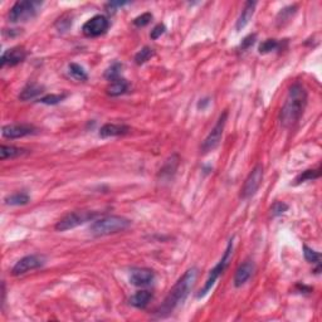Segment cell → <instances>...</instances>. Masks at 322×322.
<instances>
[{
    "label": "cell",
    "mask_w": 322,
    "mask_h": 322,
    "mask_svg": "<svg viewBox=\"0 0 322 322\" xmlns=\"http://www.w3.org/2000/svg\"><path fill=\"white\" fill-rule=\"evenodd\" d=\"M155 273L149 268H134L130 274V282L137 287H145L153 283Z\"/></svg>",
    "instance_id": "obj_13"
},
{
    "label": "cell",
    "mask_w": 322,
    "mask_h": 322,
    "mask_svg": "<svg viewBox=\"0 0 322 322\" xmlns=\"http://www.w3.org/2000/svg\"><path fill=\"white\" fill-rule=\"evenodd\" d=\"M42 6L40 1H30V0H23V1H16L11 6L10 11L8 14L9 22L11 23H24L30 20L37 15L38 10Z\"/></svg>",
    "instance_id": "obj_4"
},
{
    "label": "cell",
    "mask_w": 322,
    "mask_h": 322,
    "mask_svg": "<svg viewBox=\"0 0 322 322\" xmlns=\"http://www.w3.org/2000/svg\"><path fill=\"white\" fill-rule=\"evenodd\" d=\"M254 262L250 259L244 260L241 266L237 268L236 274H234V286L236 287H242L244 286L249 278L252 277L253 272H254Z\"/></svg>",
    "instance_id": "obj_14"
},
{
    "label": "cell",
    "mask_w": 322,
    "mask_h": 322,
    "mask_svg": "<svg viewBox=\"0 0 322 322\" xmlns=\"http://www.w3.org/2000/svg\"><path fill=\"white\" fill-rule=\"evenodd\" d=\"M67 97V94L62 93V94H47V96L42 97L39 99L40 103H44V105H58L63 101V99Z\"/></svg>",
    "instance_id": "obj_29"
},
{
    "label": "cell",
    "mask_w": 322,
    "mask_h": 322,
    "mask_svg": "<svg viewBox=\"0 0 322 322\" xmlns=\"http://www.w3.org/2000/svg\"><path fill=\"white\" fill-rule=\"evenodd\" d=\"M264 171L262 165H255L253 167L252 171L249 172V175L245 179L243 188L241 189V198L242 199H249L254 195L259 189L260 184L263 181Z\"/></svg>",
    "instance_id": "obj_8"
},
{
    "label": "cell",
    "mask_w": 322,
    "mask_h": 322,
    "mask_svg": "<svg viewBox=\"0 0 322 322\" xmlns=\"http://www.w3.org/2000/svg\"><path fill=\"white\" fill-rule=\"evenodd\" d=\"M179 161H180V158L177 154H174V155L170 156V158L165 161L164 166L160 169L159 177L164 180L171 179V177L175 175V172H176L177 166H179Z\"/></svg>",
    "instance_id": "obj_17"
},
{
    "label": "cell",
    "mask_w": 322,
    "mask_h": 322,
    "mask_svg": "<svg viewBox=\"0 0 322 322\" xmlns=\"http://www.w3.org/2000/svg\"><path fill=\"white\" fill-rule=\"evenodd\" d=\"M129 89V83L127 80H124V78H118V80H112L110 82V84L107 86L106 91H107V94L111 97H117L124 94L125 92Z\"/></svg>",
    "instance_id": "obj_19"
},
{
    "label": "cell",
    "mask_w": 322,
    "mask_h": 322,
    "mask_svg": "<svg viewBox=\"0 0 322 322\" xmlns=\"http://www.w3.org/2000/svg\"><path fill=\"white\" fill-rule=\"evenodd\" d=\"M44 92V87L40 86L38 83H29L23 88V91L19 94V99L22 101H29V99L35 98L39 94H42Z\"/></svg>",
    "instance_id": "obj_20"
},
{
    "label": "cell",
    "mask_w": 322,
    "mask_h": 322,
    "mask_svg": "<svg viewBox=\"0 0 322 322\" xmlns=\"http://www.w3.org/2000/svg\"><path fill=\"white\" fill-rule=\"evenodd\" d=\"M27 57V52L23 47H14V48L8 49L3 53L1 56V59H0V65L1 67H5V66H13L19 65V63H22L23 61Z\"/></svg>",
    "instance_id": "obj_12"
},
{
    "label": "cell",
    "mask_w": 322,
    "mask_h": 322,
    "mask_svg": "<svg viewBox=\"0 0 322 322\" xmlns=\"http://www.w3.org/2000/svg\"><path fill=\"white\" fill-rule=\"evenodd\" d=\"M151 19H153V14L144 13V14H141V15L137 16V18L134 19V25L137 28H143L151 22Z\"/></svg>",
    "instance_id": "obj_33"
},
{
    "label": "cell",
    "mask_w": 322,
    "mask_h": 322,
    "mask_svg": "<svg viewBox=\"0 0 322 322\" xmlns=\"http://www.w3.org/2000/svg\"><path fill=\"white\" fill-rule=\"evenodd\" d=\"M296 9H297V6L296 5H291V6H287V8H285V9H282V10L279 11L278 16H277V22L282 23V24H283L285 22H287L288 19H290L291 16L296 13Z\"/></svg>",
    "instance_id": "obj_31"
},
{
    "label": "cell",
    "mask_w": 322,
    "mask_h": 322,
    "mask_svg": "<svg viewBox=\"0 0 322 322\" xmlns=\"http://www.w3.org/2000/svg\"><path fill=\"white\" fill-rule=\"evenodd\" d=\"M30 200L29 195L27 193H23V191H18V193H14L11 195H8L4 201H5L6 205H25L28 204Z\"/></svg>",
    "instance_id": "obj_22"
},
{
    "label": "cell",
    "mask_w": 322,
    "mask_h": 322,
    "mask_svg": "<svg viewBox=\"0 0 322 322\" xmlns=\"http://www.w3.org/2000/svg\"><path fill=\"white\" fill-rule=\"evenodd\" d=\"M130 226H131V220L121 215H106L93 220V223L89 226V232L94 237H103L126 231Z\"/></svg>",
    "instance_id": "obj_3"
},
{
    "label": "cell",
    "mask_w": 322,
    "mask_h": 322,
    "mask_svg": "<svg viewBox=\"0 0 322 322\" xmlns=\"http://www.w3.org/2000/svg\"><path fill=\"white\" fill-rule=\"evenodd\" d=\"M207 105H209V98H204V99H200V102L198 103V108L199 110H204L205 108V106Z\"/></svg>",
    "instance_id": "obj_37"
},
{
    "label": "cell",
    "mask_w": 322,
    "mask_h": 322,
    "mask_svg": "<svg viewBox=\"0 0 322 322\" xmlns=\"http://www.w3.org/2000/svg\"><path fill=\"white\" fill-rule=\"evenodd\" d=\"M121 70H122V65L115 62L113 65H111V67H108L107 70H106L105 78L110 80V82L118 80V78H121Z\"/></svg>",
    "instance_id": "obj_28"
},
{
    "label": "cell",
    "mask_w": 322,
    "mask_h": 322,
    "mask_svg": "<svg viewBox=\"0 0 322 322\" xmlns=\"http://www.w3.org/2000/svg\"><path fill=\"white\" fill-rule=\"evenodd\" d=\"M28 150L23 148H16V146H8V145H1L0 148V159L1 160H6V159H15L19 156L27 155Z\"/></svg>",
    "instance_id": "obj_21"
},
{
    "label": "cell",
    "mask_w": 322,
    "mask_h": 322,
    "mask_svg": "<svg viewBox=\"0 0 322 322\" xmlns=\"http://www.w3.org/2000/svg\"><path fill=\"white\" fill-rule=\"evenodd\" d=\"M227 118H228V111H224V112L219 116L217 124H215V126L213 127L212 131L209 132V135H208V136L204 139V141L201 143L200 145L201 154H208L218 148V145L220 144V140H222V137H223L224 127H226V124H227Z\"/></svg>",
    "instance_id": "obj_6"
},
{
    "label": "cell",
    "mask_w": 322,
    "mask_h": 322,
    "mask_svg": "<svg viewBox=\"0 0 322 322\" xmlns=\"http://www.w3.org/2000/svg\"><path fill=\"white\" fill-rule=\"evenodd\" d=\"M166 32V27H165L164 24H158V25H155V27H154V29L151 30V33H150V37H151V39H159V38L161 37V35L164 34V33Z\"/></svg>",
    "instance_id": "obj_35"
},
{
    "label": "cell",
    "mask_w": 322,
    "mask_h": 322,
    "mask_svg": "<svg viewBox=\"0 0 322 322\" xmlns=\"http://www.w3.org/2000/svg\"><path fill=\"white\" fill-rule=\"evenodd\" d=\"M287 210H288V205L286 204V203H283V201H274L273 204H272L271 209H269V212H271L272 218H276V217H279V215H282L283 213H286Z\"/></svg>",
    "instance_id": "obj_30"
},
{
    "label": "cell",
    "mask_w": 322,
    "mask_h": 322,
    "mask_svg": "<svg viewBox=\"0 0 322 322\" xmlns=\"http://www.w3.org/2000/svg\"><path fill=\"white\" fill-rule=\"evenodd\" d=\"M37 132V129H35L33 125L28 124H15V125H6V126L3 127V131H1V135H3L5 139H20V137L28 136V135H33Z\"/></svg>",
    "instance_id": "obj_11"
},
{
    "label": "cell",
    "mask_w": 322,
    "mask_h": 322,
    "mask_svg": "<svg viewBox=\"0 0 322 322\" xmlns=\"http://www.w3.org/2000/svg\"><path fill=\"white\" fill-rule=\"evenodd\" d=\"M98 215V213L93 212H72L66 214L65 217L61 218V219L57 222L56 224V231L58 232H66L70 231V229L76 228L78 226H82V224L87 223V222H91L94 218Z\"/></svg>",
    "instance_id": "obj_7"
},
{
    "label": "cell",
    "mask_w": 322,
    "mask_h": 322,
    "mask_svg": "<svg viewBox=\"0 0 322 322\" xmlns=\"http://www.w3.org/2000/svg\"><path fill=\"white\" fill-rule=\"evenodd\" d=\"M126 4H129V3H126V1H111V3H108L107 5H106V8L108 9L107 10L108 13H115L116 9L126 5Z\"/></svg>",
    "instance_id": "obj_36"
},
{
    "label": "cell",
    "mask_w": 322,
    "mask_h": 322,
    "mask_svg": "<svg viewBox=\"0 0 322 322\" xmlns=\"http://www.w3.org/2000/svg\"><path fill=\"white\" fill-rule=\"evenodd\" d=\"M307 106V91L301 83H295L288 89L285 105L281 110V125L286 129L292 127L300 121Z\"/></svg>",
    "instance_id": "obj_2"
},
{
    "label": "cell",
    "mask_w": 322,
    "mask_h": 322,
    "mask_svg": "<svg viewBox=\"0 0 322 322\" xmlns=\"http://www.w3.org/2000/svg\"><path fill=\"white\" fill-rule=\"evenodd\" d=\"M151 300H153V293L150 291L143 290L136 292L130 298V304L134 307H136V309H145L150 304Z\"/></svg>",
    "instance_id": "obj_18"
},
{
    "label": "cell",
    "mask_w": 322,
    "mask_h": 322,
    "mask_svg": "<svg viewBox=\"0 0 322 322\" xmlns=\"http://www.w3.org/2000/svg\"><path fill=\"white\" fill-rule=\"evenodd\" d=\"M279 46H281V44H279V42L277 39H266L264 42H262V43L259 44L258 52H259L260 54H267L269 53V52L278 49Z\"/></svg>",
    "instance_id": "obj_27"
},
{
    "label": "cell",
    "mask_w": 322,
    "mask_h": 322,
    "mask_svg": "<svg viewBox=\"0 0 322 322\" xmlns=\"http://www.w3.org/2000/svg\"><path fill=\"white\" fill-rule=\"evenodd\" d=\"M257 5L255 1H245L244 6H243V10H242L241 15H239L238 20L236 23V30L237 32H241L242 29H244L248 25V23L250 22L253 14H254V8Z\"/></svg>",
    "instance_id": "obj_16"
},
{
    "label": "cell",
    "mask_w": 322,
    "mask_h": 322,
    "mask_svg": "<svg viewBox=\"0 0 322 322\" xmlns=\"http://www.w3.org/2000/svg\"><path fill=\"white\" fill-rule=\"evenodd\" d=\"M304 255L305 259L309 262V263L317 264V266H321V254L316 250L311 249L310 247H307L306 244L304 245Z\"/></svg>",
    "instance_id": "obj_26"
},
{
    "label": "cell",
    "mask_w": 322,
    "mask_h": 322,
    "mask_svg": "<svg viewBox=\"0 0 322 322\" xmlns=\"http://www.w3.org/2000/svg\"><path fill=\"white\" fill-rule=\"evenodd\" d=\"M46 264V257L42 254H30L25 255L22 259H19L15 263V266L11 269L13 276H22V274L28 273L30 271L40 268Z\"/></svg>",
    "instance_id": "obj_9"
},
{
    "label": "cell",
    "mask_w": 322,
    "mask_h": 322,
    "mask_svg": "<svg viewBox=\"0 0 322 322\" xmlns=\"http://www.w3.org/2000/svg\"><path fill=\"white\" fill-rule=\"evenodd\" d=\"M68 70H70V75L72 76L75 80H88V76H87L84 68L80 67V66L77 65V63H71V65L68 66Z\"/></svg>",
    "instance_id": "obj_24"
},
{
    "label": "cell",
    "mask_w": 322,
    "mask_h": 322,
    "mask_svg": "<svg viewBox=\"0 0 322 322\" xmlns=\"http://www.w3.org/2000/svg\"><path fill=\"white\" fill-rule=\"evenodd\" d=\"M232 254H233V239H231V241L228 242V245H227L226 250H224V254H223V257H222V259H220L219 262H218L217 266H215L214 268L210 271L209 276H208L207 281H205L204 287L201 288L200 292L198 293V298H201V297H204V296H207L208 292L212 290L213 286H214L215 282H217V279L219 278L222 274H223V272L226 271V268L228 267V263H229V260H231Z\"/></svg>",
    "instance_id": "obj_5"
},
{
    "label": "cell",
    "mask_w": 322,
    "mask_h": 322,
    "mask_svg": "<svg viewBox=\"0 0 322 322\" xmlns=\"http://www.w3.org/2000/svg\"><path fill=\"white\" fill-rule=\"evenodd\" d=\"M154 54H155V51H154L151 47H144V48L140 49L136 53V56H135V63L139 66L144 65V63L148 62L149 59L153 58Z\"/></svg>",
    "instance_id": "obj_23"
},
{
    "label": "cell",
    "mask_w": 322,
    "mask_h": 322,
    "mask_svg": "<svg viewBox=\"0 0 322 322\" xmlns=\"http://www.w3.org/2000/svg\"><path fill=\"white\" fill-rule=\"evenodd\" d=\"M71 25H72V18L68 14L61 16L56 23V28L58 29V32H67Z\"/></svg>",
    "instance_id": "obj_32"
},
{
    "label": "cell",
    "mask_w": 322,
    "mask_h": 322,
    "mask_svg": "<svg viewBox=\"0 0 322 322\" xmlns=\"http://www.w3.org/2000/svg\"><path fill=\"white\" fill-rule=\"evenodd\" d=\"M130 127L122 124H106L101 127L99 130V136L102 139H107V137H116V136H124V135L129 134Z\"/></svg>",
    "instance_id": "obj_15"
},
{
    "label": "cell",
    "mask_w": 322,
    "mask_h": 322,
    "mask_svg": "<svg viewBox=\"0 0 322 322\" xmlns=\"http://www.w3.org/2000/svg\"><path fill=\"white\" fill-rule=\"evenodd\" d=\"M110 28V22L105 15H94L91 19H88L82 27V32L86 37L94 38L99 37V35L105 34Z\"/></svg>",
    "instance_id": "obj_10"
},
{
    "label": "cell",
    "mask_w": 322,
    "mask_h": 322,
    "mask_svg": "<svg viewBox=\"0 0 322 322\" xmlns=\"http://www.w3.org/2000/svg\"><path fill=\"white\" fill-rule=\"evenodd\" d=\"M320 175H321V172H320V169H310V170H305L302 174L298 175L297 177H296L295 180V184L296 185H298V184L301 183H305V181H307V180H315V179H319Z\"/></svg>",
    "instance_id": "obj_25"
},
{
    "label": "cell",
    "mask_w": 322,
    "mask_h": 322,
    "mask_svg": "<svg viewBox=\"0 0 322 322\" xmlns=\"http://www.w3.org/2000/svg\"><path fill=\"white\" fill-rule=\"evenodd\" d=\"M255 39H257V34H249L242 40L241 46H239V51L245 52L247 49H249L253 44L255 43Z\"/></svg>",
    "instance_id": "obj_34"
},
{
    "label": "cell",
    "mask_w": 322,
    "mask_h": 322,
    "mask_svg": "<svg viewBox=\"0 0 322 322\" xmlns=\"http://www.w3.org/2000/svg\"><path fill=\"white\" fill-rule=\"evenodd\" d=\"M196 277H198V269L193 267V268L188 269L183 276L177 279L176 283L172 286V288L165 297L162 305L156 311L158 317L164 319V317L169 316L180 304H183L189 296V293H190L191 288H193L194 283L196 281Z\"/></svg>",
    "instance_id": "obj_1"
}]
</instances>
